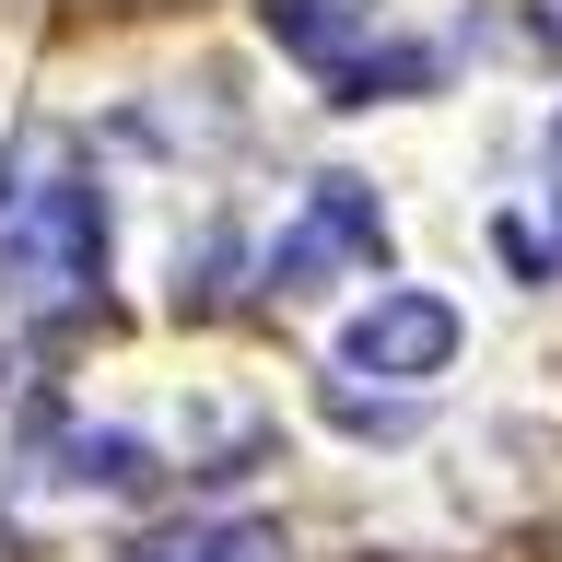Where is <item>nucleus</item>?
Here are the masks:
<instances>
[{"label": "nucleus", "mask_w": 562, "mask_h": 562, "mask_svg": "<svg viewBox=\"0 0 562 562\" xmlns=\"http://www.w3.org/2000/svg\"><path fill=\"white\" fill-rule=\"evenodd\" d=\"M258 24H270L281 59H305L340 82L351 59H375V0H258Z\"/></svg>", "instance_id": "4"}, {"label": "nucleus", "mask_w": 562, "mask_h": 562, "mask_svg": "<svg viewBox=\"0 0 562 562\" xmlns=\"http://www.w3.org/2000/svg\"><path fill=\"white\" fill-rule=\"evenodd\" d=\"M130 562H281V527H258V516H200V527L140 539Z\"/></svg>", "instance_id": "5"}, {"label": "nucleus", "mask_w": 562, "mask_h": 562, "mask_svg": "<svg viewBox=\"0 0 562 562\" xmlns=\"http://www.w3.org/2000/svg\"><path fill=\"white\" fill-rule=\"evenodd\" d=\"M94 281H105V200L82 153L59 130H35L24 165L0 176V316L59 328L70 305H94Z\"/></svg>", "instance_id": "1"}, {"label": "nucleus", "mask_w": 562, "mask_h": 562, "mask_svg": "<svg viewBox=\"0 0 562 562\" xmlns=\"http://www.w3.org/2000/svg\"><path fill=\"white\" fill-rule=\"evenodd\" d=\"M351 363L363 375H446V351H457V305L446 293H375V305L351 316Z\"/></svg>", "instance_id": "3"}, {"label": "nucleus", "mask_w": 562, "mask_h": 562, "mask_svg": "<svg viewBox=\"0 0 562 562\" xmlns=\"http://www.w3.org/2000/svg\"><path fill=\"white\" fill-rule=\"evenodd\" d=\"M0 562H12V539H0Z\"/></svg>", "instance_id": "8"}, {"label": "nucleus", "mask_w": 562, "mask_h": 562, "mask_svg": "<svg viewBox=\"0 0 562 562\" xmlns=\"http://www.w3.org/2000/svg\"><path fill=\"white\" fill-rule=\"evenodd\" d=\"M551 211H562V117H551Z\"/></svg>", "instance_id": "7"}, {"label": "nucleus", "mask_w": 562, "mask_h": 562, "mask_svg": "<svg viewBox=\"0 0 562 562\" xmlns=\"http://www.w3.org/2000/svg\"><path fill=\"white\" fill-rule=\"evenodd\" d=\"M386 258V211L363 176H316L305 223L270 246V293H328V270H375Z\"/></svg>", "instance_id": "2"}, {"label": "nucleus", "mask_w": 562, "mask_h": 562, "mask_svg": "<svg viewBox=\"0 0 562 562\" xmlns=\"http://www.w3.org/2000/svg\"><path fill=\"white\" fill-rule=\"evenodd\" d=\"M59 481L140 492V481H153V446H130V434H59Z\"/></svg>", "instance_id": "6"}]
</instances>
